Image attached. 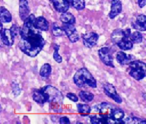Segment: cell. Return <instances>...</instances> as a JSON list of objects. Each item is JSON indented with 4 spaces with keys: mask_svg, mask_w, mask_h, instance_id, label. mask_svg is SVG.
<instances>
[{
    "mask_svg": "<svg viewBox=\"0 0 146 124\" xmlns=\"http://www.w3.org/2000/svg\"><path fill=\"white\" fill-rule=\"evenodd\" d=\"M36 18L34 15H30L24 21L21 28V40L18 47L23 53L31 57H35L43 50L45 40L41 35L40 30L36 28L34 22Z\"/></svg>",
    "mask_w": 146,
    "mask_h": 124,
    "instance_id": "obj_1",
    "label": "cell"
},
{
    "mask_svg": "<svg viewBox=\"0 0 146 124\" xmlns=\"http://www.w3.org/2000/svg\"><path fill=\"white\" fill-rule=\"evenodd\" d=\"M41 91L45 95L46 101L50 104V107L55 112L62 111L61 105L63 101V95L58 88L51 86L46 85L41 88Z\"/></svg>",
    "mask_w": 146,
    "mask_h": 124,
    "instance_id": "obj_2",
    "label": "cell"
},
{
    "mask_svg": "<svg viewBox=\"0 0 146 124\" xmlns=\"http://www.w3.org/2000/svg\"><path fill=\"white\" fill-rule=\"evenodd\" d=\"M73 81L78 87L79 88H96L97 82L90 72L86 68L78 69L73 77Z\"/></svg>",
    "mask_w": 146,
    "mask_h": 124,
    "instance_id": "obj_3",
    "label": "cell"
},
{
    "mask_svg": "<svg viewBox=\"0 0 146 124\" xmlns=\"http://www.w3.org/2000/svg\"><path fill=\"white\" fill-rule=\"evenodd\" d=\"M129 74L137 81L143 79L146 76V64L141 61H132L129 65Z\"/></svg>",
    "mask_w": 146,
    "mask_h": 124,
    "instance_id": "obj_4",
    "label": "cell"
},
{
    "mask_svg": "<svg viewBox=\"0 0 146 124\" xmlns=\"http://www.w3.org/2000/svg\"><path fill=\"white\" fill-rule=\"evenodd\" d=\"M98 55L100 60L104 62L106 66L112 68H114L113 60L112 56V53L110 52V49L109 47H102L98 50Z\"/></svg>",
    "mask_w": 146,
    "mask_h": 124,
    "instance_id": "obj_5",
    "label": "cell"
},
{
    "mask_svg": "<svg viewBox=\"0 0 146 124\" xmlns=\"http://www.w3.org/2000/svg\"><path fill=\"white\" fill-rule=\"evenodd\" d=\"M130 29H125V30H122V29H116L113 31L111 34V40L114 44L117 45L118 44L123 41L124 40L130 37Z\"/></svg>",
    "mask_w": 146,
    "mask_h": 124,
    "instance_id": "obj_6",
    "label": "cell"
},
{
    "mask_svg": "<svg viewBox=\"0 0 146 124\" xmlns=\"http://www.w3.org/2000/svg\"><path fill=\"white\" fill-rule=\"evenodd\" d=\"M103 89H104V92L107 96L110 97V98L116 101L117 103H121L123 102V100L120 97V96L116 92V88L114 87L112 84L105 83V84L103 85Z\"/></svg>",
    "mask_w": 146,
    "mask_h": 124,
    "instance_id": "obj_7",
    "label": "cell"
},
{
    "mask_svg": "<svg viewBox=\"0 0 146 124\" xmlns=\"http://www.w3.org/2000/svg\"><path fill=\"white\" fill-rule=\"evenodd\" d=\"M62 29H63L65 34L68 36V39L72 43H75L79 40V34L76 30L74 25L63 24Z\"/></svg>",
    "mask_w": 146,
    "mask_h": 124,
    "instance_id": "obj_8",
    "label": "cell"
},
{
    "mask_svg": "<svg viewBox=\"0 0 146 124\" xmlns=\"http://www.w3.org/2000/svg\"><path fill=\"white\" fill-rule=\"evenodd\" d=\"M98 34L96 33L91 32L88 34H84L82 36L83 44L88 48H92L93 46H96L98 41Z\"/></svg>",
    "mask_w": 146,
    "mask_h": 124,
    "instance_id": "obj_9",
    "label": "cell"
},
{
    "mask_svg": "<svg viewBox=\"0 0 146 124\" xmlns=\"http://www.w3.org/2000/svg\"><path fill=\"white\" fill-rule=\"evenodd\" d=\"M15 35L11 31V29H2L1 31V40L2 43L6 46H11L15 42Z\"/></svg>",
    "mask_w": 146,
    "mask_h": 124,
    "instance_id": "obj_10",
    "label": "cell"
},
{
    "mask_svg": "<svg viewBox=\"0 0 146 124\" xmlns=\"http://www.w3.org/2000/svg\"><path fill=\"white\" fill-rule=\"evenodd\" d=\"M19 15L23 21H25L30 15V8L27 0H19Z\"/></svg>",
    "mask_w": 146,
    "mask_h": 124,
    "instance_id": "obj_11",
    "label": "cell"
},
{
    "mask_svg": "<svg viewBox=\"0 0 146 124\" xmlns=\"http://www.w3.org/2000/svg\"><path fill=\"white\" fill-rule=\"evenodd\" d=\"M123 9L122 3L120 0H112L111 3V11L109 13V18L113 19L116 18L119 14H120Z\"/></svg>",
    "mask_w": 146,
    "mask_h": 124,
    "instance_id": "obj_12",
    "label": "cell"
},
{
    "mask_svg": "<svg viewBox=\"0 0 146 124\" xmlns=\"http://www.w3.org/2000/svg\"><path fill=\"white\" fill-rule=\"evenodd\" d=\"M52 4L57 12L64 13L69 9L68 0H52Z\"/></svg>",
    "mask_w": 146,
    "mask_h": 124,
    "instance_id": "obj_13",
    "label": "cell"
},
{
    "mask_svg": "<svg viewBox=\"0 0 146 124\" xmlns=\"http://www.w3.org/2000/svg\"><path fill=\"white\" fill-rule=\"evenodd\" d=\"M135 57L132 55H128L122 51L118 52L116 55V61L121 65H129L132 61H134Z\"/></svg>",
    "mask_w": 146,
    "mask_h": 124,
    "instance_id": "obj_14",
    "label": "cell"
},
{
    "mask_svg": "<svg viewBox=\"0 0 146 124\" xmlns=\"http://www.w3.org/2000/svg\"><path fill=\"white\" fill-rule=\"evenodd\" d=\"M132 26L135 29L139 31H146V16L144 15H139L136 18V21L132 24Z\"/></svg>",
    "mask_w": 146,
    "mask_h": 124,
    "instance_id": "obj_15",
    "label": "cell"
},
{
    "mask_svg": "<svg viewBox=\"0 0 146 124\" xmlns=\"http://www.w3.org/2000/svg\"><path fill=\"white\" fill-rule=\"evenodd\" d=\"M34 25L36 28L43 31H46L49 29V23L46 21V19L43 17H38L36 18Z\"/></svg>",
    "mask_w": 146,
    "mask_h": 124,
    "instance_id": "obj_16",
    "label": "cell"
},
{
    "mask_svg": "<svg viewBox=\"0 0 146 124\" xmlns=\"http://www.w3.org/2000/svg\"><path fill=\"white\" fill-rule=\"evenodd\" d=\"M125 117V113L120 108H114L112 113V118L116 123H123V119Z\"/></svg>",
    "mask_w": 146,
    "mask_h": 124,
    "instance_id": "obj_17",
    "label": "cell"
},
{
    "mask_svg": "<svg viewBox=\"0 0 146 124\" xmlns=\"http://www.w3.org/2000/svg\"><path fill=\"white\" fill-rule=\"evenodd\" d=\"M60 21L63 24H67V25H75V18L72 13L70 12H64L62 13L60 16Z\"/></svg>",
    "mask_w": 146,
    "mask_h": 124,
    "instance_id": "obj_18",
    "label": "cell"
},
{
    "mask_svg": "<svg viewBox=\"0 0 146 124\" xmlns=\"http://www.w3.org/2000/svg\"><path fill=\"white\" fill-rule=\"evenodd\" d=\"M32 97H33L34 101H36V103H40V104H43L45 102H46L45 95L43 93V92L41 91V89L34 90Z\"/></svg>",
    "mask_w": 146,
    "mask_h": 124,
    "instance_id": "obj_19",
    "label": "cell"
},
{
    "mask_svg": "<svg viewBox=\"0 0 146 124\" xmlns=\"http://www.w3.org/2000/svg\"><path fill=\"white\" fill-rule=\"evenodd\" d=\"M0 19L2 23H9L11 21V15L5 7L0 8Z\"/></svg>",
    "mask_w": 146,
    "mask_h": 124,
    "instance_id": "obj_20",
    "label": "cell"
},
{
    "mask_svg": "<svg viewBox=\"0 0 146 124\" xmlns=\"http://www.w3.org/2000/svg\"><path fill=\"white\" fill-rule=\"evenodd\" d=\"M116 46H119V48L121 49L122 50H129L133 46V42L132 41L130 37H128V38L124 40L123 41L117 44Z\"/></svg>",
    "mask_w": 146,
    "mask_h": 124,
    "instance_id": "obj_21",
    "label": "cell"
},
{
    "mask_svg": "<svg viewBox=\"0 0 146 124\" xmlns=\"http://www.w3.org/2000/svg\"><path fill=\"white\" fill-rule=\"evenodd\" d=\"M51 71H52L51 66H50L49 63H45V64L43 65V66L40 68V75L41 77H43V78H47V77H49V76H50Z\"/></svg>",
    "mask_w": 146,
    "mask_h": 124,
    "instance_id": "obj_22",
    "label": "cell"
},
{
    "mask_svg": "<svg viewBox=\"0 0 146 124\" xmlns=\"http://www.w3.org/2000/svg\"><path fill=\"white\" fill-rule=\"evenodd\" d=\"M79 97L83 101L91 102V101H93L94 95L92 93H91V92H85V91H81L79 92Z\"/></svg>",
    "mask_w": 146,
    "mask_h": 124,
    "instance_id": "obj_23",
    "label": "cell"
},
{
    "mask_svg": "<svg viewBox=\"0 0 146 124\" xmlns=\"http://www.w3.org/2000/svg\"><path fill=\"white\" fill-rule=\"evenodd\" d=\"M78 111L82 115H89L91 112V107L88 104H82L79 103L78 104Z\"/></svg>",
    "mask_w": 146,
    "mask_h": 124,
    "instance_id": "obj_24",
    "label": "cell"
},
{
    "mask_svg": "<svg viewBox=\"0 0 146 124\" xmlns=\"http://www.w3.org/2000/svg\"><path fill=\"white\" fill-rule=\"evenodd\" d=\"M130 38L133 42V44H140L142 41V34L139 31H134L130 34Z\"/></svg>",
    "mask_w": 146,
    "mask_h": 124,
    "instance_id": "obj_25",
    "label": "cell"
},
{
    "mask_svg": "<svg viewBox=\"0 0 146 124\" xmlns=\"http://www.w3.org/2000/svg\"><path fill=\"white\" fill-rule=\"evenodd\" d=\"M72 5L75 9L82 10L85 8V2L84 0H72Z\"/></svg>",
    "mask_w": 146,
    "mask_h": 124,
    "instance_id": "obj_26",
    "label": "cell"
},
{
    "mask_svg": "<svg viewBox=\"0 0 146 124\" xmlns=\"http://www.w3.org/2000/svg\"><path fill=\"white\" fill-rule=\"evenodd\" d=\"M59 50V46L56 44L54 46V53H53V59L55 60V61L58 63H61L62 62V56L59 54L58 53V50Z\"/></svg>",
    "mask_w": 146,
    "mask_h": 124,
    "instance_id": "obj_27",
    "label": "cell"
},
{
    "mask_svg": "<svg viewBox=\"0 0 146 124\" xmlns=\"http://www.w3.org/2000/svg\"><path fill=\"white\" fill-rule=\"evenodd\" d=\"M52 31L53 35L56 36V37H61V36L63 35V33H65L62 28H59V27H58V26L56 25H53Z\"/></svg>",
    "mask_w": 146,
    "mask_h": 124,
    "instance_id": "obj_28",
    "label": "cell"
},
{
    "mask_svg": "<svg viewBox=\"0 0 146 124\" xmlns=\"http://www.w3.org/2000/svg\"><path fill=\"white\" fill-rule=\"evenodd\" d=\"M11 88H12V92H13V94H15V96H18L20 94L21 90L18 87V84H16V83H12L11 84Z\"/></svg>",
    "mask_w": 146,
    "mask_h": 124,
    "instance_id": "obj_29",
    "label": "cell"
},
{
    "mask_svg": "<svg viewBox=\"0 0 146 124\" xmlns=\"http://www.w3.org/2000/svg\"><path fill=\"white\" fill-rule=\"evenodd\" d=\"M66 97H67L69 100L73 101V102H77V101H78V97L77 95L74 94V93H68V94H66Z\"/></svg>",
    "mask_w": 146,
    "mask_h": 124,
    "instance_id": "obj_30",
    "label": "cell"
},
{
    "mask_svg": "<svg viewBox=\"0 0 146 124\" xmlns=\"http://www.w3.org/2000/svg\"><path fill=\"white\" fill-rule=\"evenodd\" d=\"M59 123L62 124L70 123V120H69V119H68V117H61V118L59 119Z\"/></svg>",
    "mask_w": 146,
    "mask_h": 124,
    "instance_id": "obj_31",
    "label": "cell"
},
{
    "mask_svg": "<svg viewBox=\"0 0 146 124\" xmlns=\"http://www.w3.org/2000/svg\"><path fill=\"white\" fill-rule=\"evenodd\" d=\"M139 6L140 8H143L146 5V0H138Z\"/></svg>",
    "mask_w": 146,
    "mask_h": 124,
    "instance_id": "obj_32",
    "label": "cell"
},
{
    "mask_svg": "<svg viewBox=\"0 0 146 124\" xmlns=\"http://www.w3.org/2000/svg\"><path fill=\"white\" fill-rule=\"evenodd\" d=\"M143 95H144V97H145V98L146 99V94H143Z\"/></svg>",
    "mask_w": 146,
    "mask_h": 124,
    "instance_id": "obj_33",
    "label": "cell"
},
{
    "mask_svg": "<svg viewBox=\"0 0 146 124\" xmlns=\"http://www.w3.org/2000/svg\"><path fill=\"white\" fill-rule=\"evenodd\" d=\"M68 1H69V0H68ZM71 1H72V0H71Z\"/></svg>",
    "mask_w": 146,
    "mask_h": 124,
    "instance_id": "obj_34",
    "label": "cell"
}]
</instances>
